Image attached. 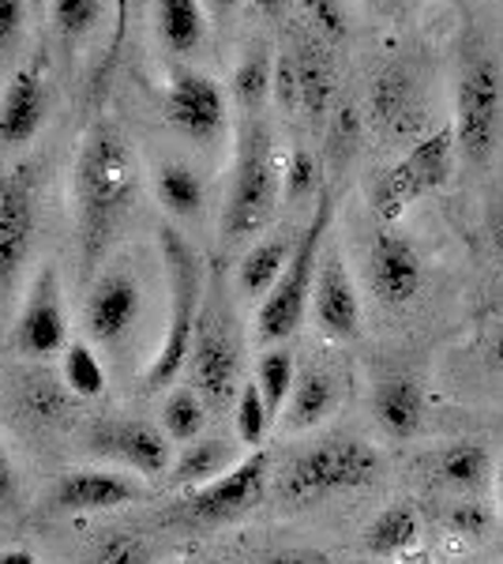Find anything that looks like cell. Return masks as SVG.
<instances>
[{
	"label": "cell",
	"mask_w": 503,
	"mask_h": 564,
	"mask_svg": "<svg viewBox=\"0 0 503 564\" xmlns=\"http://www.w3.org/2000/svg\"><path fill=\"white\" fill-rule=\"evenodd\" d=\"M135 188H140V166L128 140L113 124H95L76 162V207L87 271L95 268L106 245L113 241L117 226L132 212Z\"/></svg>",
	"instance_id": "1"
},
{
	"label": "cell",
	"mask_w": 503,
	"mask_h": 564,
	"mask_svg": "<svg viewBox=\"0 0 503 564\" xmlns=\"http://www.w3.org/2000/svg\"><path fill=\"white\" fill-rule=\"evenodd\" d=\"M331 218H335V196L324 188V193L316 196L313 218H308V226L294 241L286 271L278 275L271 294L260 302V313H255V335H260V343L289 339L300 327V321H305L308 302H313V294H316V279H319V263H324V241H327V230H331Z\"/></svg>",
	"instance_id": "2"
},
{
	"label": "cell",
	"mask_w": 503,
	"mask_h": 564,
	"mask_svg": "<svg viewBox=\"0 0 503 564\" xmlns=\"http://www.w3.org/2000/svg\"><path fill=\"white\" fill-rule=\"evenodd\" d=\"M158 245H162V257H166V268H170L173 294H170V332H166V339H162L158 354H154L147 377H143V388L147 391L173 384V380L188 369L199 313H204V308H199V297H204V268H199L196 249H192L173 226H162Z\"/></svg>",
	"instance_id": "3"
},
{
	"label": "cell",
	"mask_w": 503,
	"mask_h": 564,
	"mask_svg": "<svg viewBox=\"0 0 503 564\" xmlns=\"http://www.w3.org/2000/svg\"><path fill=\"white\" fill-rule=\"evenodd\" d=\"M383 459L372 444L357 441V436H331V441H319L316 448L300 452L289 463L286 475H282L278 494L282 500L297 508L319 505L327 497L338 494H353L364 489L380 478Z\"/></svg>",
	"instance_id": "4"
},
{
	"label": "cell",
	"mask_w": 503,
	"mask_h": 564,
	"mask_svg": "<svg viewBox=\"0 0 503 564\" xmlns=\"http://www.w3.org/2000/svg\"><path fill=\"white\" fill-rule=\"evenodd\" d=\"M282 193V166L274 159V143L263 121H244L241 140H237L233 185L226 199L222 234L226 241H244L260 234L274 218Z\"/></svg>",
	"instance_id": "5"
},
{
	"label": "cell",
	"mask_w": 503,
	"mask_h": 564,
	"mask_svg": "<svg viewBox=\"0 0 503 564\" xmlns=\"http://www.w3.org/2000/svg\"><path fill=\"white\" fill-rule=\"evenodd\" d=\"M455 148L470 166L492 159L503 132V72L492 57H473L455 87Z\"/></svg>",
	"instance_id": "6"
},
{
	"label": "cell",
	"mask_w": 503,
	"mask_h": 564,
	"mask_svg": "<svg viewBox=\"0 0 503 564\" xmlns=\"http://www.w3.org/2000/svg\"><path fill=\"white\" fill-rule=\"evenodd\" d=\"M455 132L451 124H444V129L436 132H425L420 140L409 148L395 166L387 170V174L380 177L376 185V215L383 223H398L402 215H406L409 204H417V199L440 193V188L451 181V170H455Z\"/></svg>",
	"instance_id": "7"
},
{
	"label": "cell",
	"mask_w": 503,
	"mask_h": 564,
	"mask_svg": "<svg viewBox=\"0 0 503 564\" xmlns=\"http://www.w3.org/2000/svg\"><path fill=\"white\" fill-rule=\"evenodd\" d=\"M267 478H271V456L267 452H249L244 459H237L226 475H218L207 486L192 489L181 505L177 520L188 527H215V523H230L237 516L252 512L255 505L267 494Z\"/></svg>",
	"instance_id": "8"
},
{
	"label": "cell",
	"mask_w": 503,
	"mask_h": 564,
	"mask_svg": "<svg viewBox=\"0 0 503 564\" xmlns=\"http://www.w3.org/2000/svg\"><path fill=\"white\" fill-rule=\"evenodd\" d=\"M237 369H241V358H237L230 327H226V321H218V308H204L188 358L192 388L204 395L207 406H226L237 388Z\"/></svg>",
	"instance_id": "9"
},
{
	"label": "cell",
	"mask_w": 503,
	"mask_h": 564,
	"mask_svg": "<svg viewBox=\"0 0 503 564\" xmlns=\"http://www.w3.org/2000/svg\"><path fill=\"white\" fill-rule=\"evenodd\" d=\"M15 347L26 358H53V354L68 350V321H64L57 268H42L34 279L20 324H15Z\"/></svg>",
	"instance_id": "10"
},
{
	"label": "cell",
	"mask_w": 503,
	"mask_h": 564,
	"mask_svg": "<svg viewBox=\"0 0 503 564\" xmlns=\"http://www.w3.org/2000/svg\"><path fill=\"white\" fill-rule=\"evenodd\" d=\"M369 282L383 305L402 308L414 302L425 286V260H420L417 245L395 230L376 234L369 249Z\"/></svg>",
	"instance_id": "11"
},
{
	"label": "cell",
	"mask_w": 503,
	"mask_h": 564,
	"mask_svg": "<svg viewBox=\"0 0 503 564\" xmlns=\"http://www.w3.org/2000/svg\"><path fill=\"white\" fill-rule=\"evenodd\" d=\"M34 226H39V212H34L31 170L0 177V286L20 275L23 260L31 257Z\"/></svg>",
	"instance_id": "12"
},
{
	"label": "cell",
	"mask_w": 503,
	"mask_h": 564,
	"mask_svg": "<svg viewBox=\"0 0 503 564\" xmlns=\"http://www.w3.org/2000/svg\"><path fill=\"white\" fill-rule=\"evenodd\" d=\"M166 117L181 135L207 143L226 124V95L204 72H177L166 90Z\"/></svg>",
	"instance_id": "13"
},
{
	"label": "cell",
	"mask_w": 503,
	"mask_h": 564,
	"mask_svg": "<svg viewBox=\"0 0 503 564\" xmlns=\"http://www.w3.org/2000/svg\"><path fill=\"white\" fill-rule=\"evenodd\" d=\"M147 489L135 478L117 475V470H98V467H84V470H68L57 489H53V508L64 516H90V512H109V508L132 505V500H143Z\"/></svg>",
	"instance_id": "14"
},
{
	"label": "cell",
	"mask_w": 503,
	"mask_h": 564,
	"mask_svg": "<svg viewBox=\"0 0 503 564\" xmlns=\"http://www.w3.org/2000/svg\"><path fill=\"white\" fill-rule=\"evenodd\" d=\"M98 456L121 459L124 467L140 470L143 478H158L173 467L170 436L147 422H109L90 433Z\"/></svg>",
	"instance_id": "15"
},
{
	"label": "cell",
	"mask_w": 503,
	"mask_h": 564,
	"mask_svg": "<svg viewBox=\"0 0 503 564\" xmlns=\"http://www.w3.org/2000/svg\"><path fill=\"white\" fill-rule=\"evenodd\" d=\"M313 308H316V324L324 327V335H331V339H353V335L361 332V297H357V286L338 249L324 252Z\"/></svg>",
	"instance_id": "16"
},
{
	"label": "cell",
	"mask_w": 503,
	"mask_h": 564,
	"mask_svg": "<svg viewBox=\"0 0 503 564\" xmlns=\"http://www.w3.org/2000/svg\"><path fill=\"white\" fill-rule=\"evenodd\" d=\"M135 316H140V282L124 271H109L95 282L87 297V332L95 343L113 347L132 332Z\"/></svg>",
	"instance_id": "17"
},
{
	"label": "cell",
	"mask_w": 503,
	"mask_h": 564,
	"mask_svg": "<svg viewBox=\"0 0 503 564\" xmlns=\"http://www.w3.org/2000/svg\"><path fill=\"white\" fill-rule=\"evenodd\" d=\"M45 124V76L26 65L0 90V148H23Z\"/></svg>",
	"instance_id": "18"
},
{
	"label": "cell",
	"mask_w": 503,
	"mask_h": 564,
	"mask_svg": "<svg viewBox=\"0 0 503 564\" xmlns=\"http://www.w3.org/2000/svg\"><path fill=\"white\" fill-rule=\"evenodd\" d=\"M372 414L391 441H409L425 422V391L414 377H383L372 395Z\"/></svg>",
	"instance_id": "19"
},
{
	"label": "cell",
	"mask_w": 503,
	"mask_h": 564,
	"mask_svg": "<svg viewBox=\"0 0 503 564\" xmlns=\"http://www.w3.org/2000/svg\"><path fill=\"white\" fill-rule=\"evenodd\" d=\"M372 113L376 124L391 135H414L420 124V90L414 76L402 68H387L372 87Z\"/></svg>",
	"instance_id": "20"
},
{
	"label": "cell",
	"mask_w": 503,
	"mask_h": 564,
	"mask_svg": "<svg viewBox=\"0 0 503 564\" xmlns=\"http://www.w3.org/2000/svg\"><path fill=\"white\" fill-rule=\"evenodd\" d=\"M428 475L447 489H481L492 475V452L481 441H451L428 459Z\"/></svg>",
	"instance_id": "21"
},
{
	"label": "cell",
	"mask_w": 503,
	"mask_h": 564,
	"mask_svg": "<svg viewBox=\"0 0 503 564\" xmlns=\"http://www.w3.org/2000/svg\"><path fill=\"white\" fill-rule=\"evenodd\" d=\"M338 403V388L335 377L327 369H300L297 372V384L289 391V403H286V430H313V425L324 422L327 414L335 411Z\"/></svg>",
	"instance_id": "22"
},
{
	"label": "cell",
	"mask_w": 503,
	"mask_h": 564,
	"mask_svg": "<svg viewBox=\"0 0 503 564\" xmlns=\"http://www.w3.org/2000/svg\"><path fill=\"white\" fill-rule=\"evenodd\" d=\"M297 87H300V113H308L313 121H324L335 98V72L327 53L313 42H300L297 53Z\"/></svg>",
	"instance_id": "23"
},
{
	"label": "cell",
	"mask_w": 503,
	"mask_h": 564,
	"mask_svg": "<svg viewBox=\"0 0 503 564\" xmlns=\"http://www.w3.org/2000/svg\"><path fill=\"white\" fill-rule=\"evenodd\" d=\"M420 542V516L409 505H391L364 527V550L372 557H402Z\"/></svg>",
	"instance_id": "24"
},
{
	"label": "cell",
	"mask_w": 503,
	"mask_h": 564,
	"mask_svg": "<svg viewBox=\"0 0 503 564\" xmlns=\"http://www.w3.org/2000/svg\"><path fill=\"white\" fill-rule=\"evenodd\" d=\"M289 252H294V245L282 241V238L252 245L249 257H244L241 268H237V286H241V294L260 297L263 302V297L274 290V282H278L282 271H286Z\"/></svg>",
	"instance_id": "25"
},
{
	"label": "cell",
	"mask_w": 503,
	"mask_h": 564,
	"mask_svg": "<svg viewBox=\"0 0 503 564\" xmlns=\"http://www.w3.org/2000/svg\"><path fill=\"white\" fill-rule=\"evenodd\" d=\"M233 463H230V448H226L222 441H192L185 444V452H181L177 459H173L170 467V481L177 489H199L207 486V481H215L218 475H226Z\"/></svg>",
	"instance_id": "26"
},
{
	"label": "cell",
	"mask_w": 503,
	"mask_h": 564,
	"mask_svg": "<svg viewBox=\"0 0 503 564\" xmlns=\"http://www.w3.org/2000/svg\"><path fill=\"white\" fill-rule=\"evenodd\" d=\"M154 193H158V204L177 218L199 215L207 199L204 181H199L196 170L185 166V162H166V166H158V174H154Z\"/></svg>",
	"instance_id": "27"
},
{
	"label": "cell",
	"mask_w": 503,
	"mask_h": 564,
	"mask_svg": "<svg viewBox=\"0 0 503 564\" xmlns=\"http://www.w3.org/2000/svg\"><path fill=\"white\" fill-rule=\"evenodd\" d=\"M207 20L199 0H158V34L173 53H196Z\"/></svg>",
	"instance_id": "28"
},
{
	"label": "cell",
	"mask_w": 503,
	"mask_h": 564,
	"mask_svg": "<svg viewBox=\"0 0 503 564\" xmlns=\"http://www.w3.org/2000/svg\"><path fill=\"white\" fill-rule=\"evenodd\" d=\"M271 90H274V61L267 57L263 45H252V50H244V57L233 68V95L241 109L252 113V109L267 102Z\"/></svg>",
	"instance_id": "29"
},
{
	"label": "cell",
	"mask_w": 503,
	"mask_h": 564,
	"mask_svg": "<svg viewBox=\"0 0 503 564\" xmlns=\"http://www.w3.org/2000/svg\"><path fill=\"white\" fill-rule=\"evenodd\" d=\"M207 425V403L196 388H177L170 391L166 406H162V430H166L170 441L177 444H192L199 441Z\"/></svg>",
	"instance_id": "30"
},
{
	"label": "cell",
	"mask_w": 503,
	"mask_h": 564,
	"mask_svg": "<svg viewBox=\"0 0 503 564\" xmlns=\"http://www.w3.org/2000/svg\"><path fill=\"white\" fill-rule=\"evenodd\" d=\"M255 384H260L263 399H267L271 414L278 417L282 406L289 403V391L297 384V366H294V354L274 347L260 358V369H255Z\"/></svg>",
	"instance_id": "31"
},
{
	"label": "cell",
	"mask_w": 503,
	"mask_h": 564,
	"mask_svg": "<svg viewBox=\"0 0 503 564\" xmlns=\"http://www.w3.org/2000/svg\"><path fill=\"white\" fill-rule=\"evenodd\" d=\"M64 384L79 399H98L106 391V369L87 343H72L64 350Z\"/></svg>",
	"instance_id": "32"
},
{
	"label": "cell",
	"mask_w": 503,
	"mask_h": 564,
	"mask_svg": "<svg viewBox=\"0 0 503 564\" xmlns=\"http://www.w3.org/2000/svg\"><path fill=\"white\" fill-rule=\"evenodd\" d=\"M274 422L267 399H263L260 384H244L237 391V406H233V425H237V436H241V444H249V448H260L263 436H267Z\"/></svg>",
	"instance_id": "33"
},
{
	"label": "cell",
	"mask_w": 503,
	"mask_h": 564,
	"mask_svg": "<svg viewBox=\"0 0 503 564\" xmlns=\"http://www.w3.org/2000/svg\"><path fill=\"white\" fill-rule=\"evenodd\" d=\"M50 8L64 42H79L95 31L98 15H102V0H50Z\"/></svg>",
	"instance_id": "34"
},
{
	"label": "cell",
	"mask_w": 503,
	"mask_h": 564,
	"mask_svg": "<svg viewBox=\"0 0 503 564\" xmlns=\"http://www.w3.org/2000/svg\"><path fill=\"white\" fill-rule=\"evenodd\" d=\"M492 527H496V512L489 505H481V500H459L447 512V531L466 542H484L492 534Z\"/></svg>",
	"instance_id": "35"
},
{
	"label": "cell",
	"mask_w": 503,
	"mask_h": 564,
	"mask_svg": "<svg viewBox=\"0 0 503 564\" xmlns=\"http://www.w3.org/2000/svg\"><path fill=\"white\" fill-rule=\"evenodd\" d=\"M282 181H286V196L289 199H305L313 193H324L319 188V162L313 159V151L297 148L282 166Z\"/></svg>",
	"instance_id": "36"
},
{
	"label": "cell",
	"mask_w": 503,
	"mask_h": 564,
	"mask_svg": "<svg viewBox=\"0 0 503 564\" xmlns=\"http://www.w3.org/2000/svg\"><path fill=\"white\" fill-rule=\"evenodd\" d=\"M357 140H361V117H357V109L353 106L335 109L331 129H327V154H331V162L353 159Z\"/></svg>",
	"instance_id": "37"
},
{
	"label": "cell",
	"mask_w": 503,
	"mask_h": 564,
	"mask_svg": "<svg viewBox=\"0 0 503 564\" xmlns=\"http://www.w3.org/2000/svg\"><path fill=\"white\" fill-rule=\"evenodd\" d=\"M84 564H151V550L143 539L113 534V539H106Z\"/></svg>",
	"instance_id": "38"
},
{
	"label": "cell",
	"mask_w": 503,
	"mask_h": 564,
	"mask_svg": "<svg viewBox=\"0 0 503 564\" xmlns=\"http://www.w3.org/2000/svg\"><path fill=\"white\" fill-rule=\"evenodd\" d=\"M305 12L316 23V31L327 34V39H346V31H350L342 0H305Z\"/></svg>",
	"instance_id": "39"
},
{
	"label": "cell",
	"mask_w": 503,
	"mask_h": 564,
	"mask_svg": "<svg viewBox=\"0 0 503 564\" xmlns=\"http://www.w3.org/2000/svg\"><path fill=\"white\" fill-rule=\"evenodd\" d=\"M274 98L282 109H300V87H297V61L282 53L274 61Z\"/></svg>",
	"instance_id": "40"
},
{
	"label": "cell",
	"mask_w": 503,
	"mask_h": 564,
	"mask_svg": "<svg viewBox=\"0 0 503 564\" xmlns=\"http://www.w3.org/2000/svg\"><path fill=\"white\" fill-rule=\"evenodd\" d=\"M26 4L31 0H0V50H8V45H15V39H20Z\"/></svg>",
	"instance_id": "41"
},
{
	"label": "cell",
	"mask_w": 503,
	"mask_h": 564,
	"mask_svg": "<svg viewBox=\"0 0 503 564\" xmlns=\"http://www.w3.org/2000/svg\"><path fill=\"white\" fill-rule=\"evenodd\" d=\"M255 564H331V557H327V553H316V550H282V553H271V557H263Z\"/></svg>",
	"instance_id": "42"
},
{
	"label": "cell",
	"mask_w": 503,
	"mask_h": 564,
	"mask_svg": "<svg viewBox=\"0 0 503 564\" xmlns=\"http://www.w3.org/2000/svg\"><path fill=\"white\" fill-rule=\"evenodd\" d=\"M12 497H15V470H12V463H8L4 448H0V505Z\"/></svg>",
	"instance_id": "43"
},
{
	"label": "cell",
	"mask_w": 503,
	"mask_h": 564,
	"mask_svg": "<svg viewBox=\"0 0 503 564\" xmlns=\"http://www.w3.org/2000/svg\"><path fill=\"white\" fill-rule=\"evenodd\" d=\"M0 564H39L31 550H4L0 553Z\"/></svg>",
	"instance_id": "44"
},
{
	"label": "cell",
	"mask_w": 503,
	"mask_h": 564,
	"mask_svg": "<svg viewBox=\"0 0 503 564\" xmlns=\"http://www.w3.org/2000/svg\"><path fill=\"white\" fill-rule=\"evenodd\" d=\"M252 4H255V8H260V12H263V15H278V12H282V8H286V4H289V0H252Z\"/></svg>",
	"instance_id": "45"
},
{
	"label": "cell",
	"mask_w": 503,
	"mask_h": 564,
	"mask_svg": "<svg viewBox=\"0 0 503 564\" xmlns=\"http://www.w3.org/2000/svg\"><path fill=\"white\" fill-rule=\"evenodd\" d=\"M492 366L503 372V327L496 332V339H492Z\"/></svg>",
	"instance_id": "46"
},
{
	"label": "cell",
	"mask_w": 503,
	"mask_h": 564,
	"mask_svg": "<svg viewBox=\"0 0 503 564\" xmlns=\"http://www.w3.org/2000/svg\"><path fill=\"white\" fill-rule=\"evenodd\" d=\"M492 245H496V257L503 260V218L496 226H492Z\"/></svg>",
	"instance_id": "47"
},
{
	"label": "cell",
	"mask_w": 503,
	"mask_h": 564,
	"mask_svg": "<svg viewBox=\"0 0 503 564\" xmlns=\"http://www.w3.org/2000/svg\"><path fill=\"white\" fill-rule=\"evenodd\" d=\"M496 500H500V516H503V459H500V475H496Z\"/></svg>",
	"instance_id": "48"
},
{
	"label": "cell",
	"mask_w": 503,
	"mask_h": 564,
	"mask_svg": "<svg viewBox=\"0 0 503 564\" xmlns=\"http://www.w3.org/2000/svg\"><path fill=\"white\" fill-rule=\"evenodd\" d=\"M210 4H215L218 12H230V8H237V4H241V0H210Z\"/></svg>",
	"instance_id": "49"
},
{
	"label": "cell",
	"mask_w": 503,
	"mask_h": 564,
	"mask_svg": "<svg viewBox=\"0 0 503 564\" xmlns=\"http://www.w3.org/2000/svg\"><path fill=\"white\" fill-rule=\"evenodd\" d=\"M31 4H34V8H42V0H31Z\"/></svg>",
	"instance_id": "50"
}]
</instances>
